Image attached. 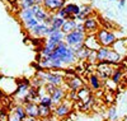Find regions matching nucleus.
<instances>
[{
  "label": "nucleus",
  "mask_w": 127,
  "mask_h": 121,
  "mask_svg": "<svg viewBox=\"0 0 127 121\" xmlns=\"http://www.w3.org/2000/svg\"><path fill=\"white\" fill-rule=\"evenodd\" d=\"M47 58L48 59H60L62 61V64L65 65V68L74 65V62L78 60L76 56H75V51H74V49L70 47L65 41L60 42L59 45L56 46L55 51Z\"/></svg>",
  "instance_id": "1"
},
{
  "label": "nucleus",
  "mask_w": 127,
  "mask_h": 121,
  "mask_svg": "<svg viewBox=\"0 0 127 121\" xmlns=\"http://www.w3.org/2000/svg\"><path fill=\"white\" fill-rule=\"evenodd\" d=\"M0 89L4 96H15L18 91V80L12 76L0 75Z\"/></svg>",
  "instance_id": "2"
},
{
  "label": "nucleus",
  "mask_w": 127,
  "mask_h": 121,
  "mask_svg": "<svg viewBox=\"0 0 127 121\" xmlns=\"http://www.w3.org/2000/svg\"><path fill=\"white\" fill-rule=\"evenodd\" d=\"M95 36H97L100 46H103V47H112L113 43L117 41V36H116L114 32H111L109 29L103 28V27H100L98 29Z\"/></svg>",
  "instance_id": "3"
},
{
  "label": "nucleus",
  "mask_w": 127,
  "mask_h": 121,
  "mask_svg": "<svg viewBox=\"0 0 127 121\" xmlns=\"http://www.w3.org/2000/svg\"><path fill=\"white\" fill-rule=\"evenodd\" d=\"M85 37H87L85 32H79V31L75 29V31L70 32V33L65 35V40H64V41H65L70 47H72L74 51H75L80 46L84 45V40H85Z\"/></svg>",
  "instance_id": "4"
},
{
  "label": "nucleus",
  "mask_w": 127,
  "mask_h": 121,
  "mask_svg": "<svg viewBox=\"0 0 127 121\" xmlns=\"http://www.w3.org/2000/svg\"><path fill=\"white\" fill-rule=\"evenodd\" d=\"M72 101L67 100V98H65L61 103H59L57 106H55L54 108V115L60 119V120H64V119H66L70 112H71V107H72Z\"/></svg>",
  "instance_id": "5"
},
{
  "label": "nucleus",
  "mask_w": 127,
  "mask_h": 121,
  "mask_svg": "<svg viewBox=\"0 0 127 121\" xmlns=\"http://www.w3.org/2000/svg\"><path fill=\"white\" fill-rule=\"evenodd\" d=\"M117 65V64H114ZM113 64H109V62H98L97 64V75L100 78V80H107L108 78H111L112 75V71H113Z\"/></svg>",
  "instance_id": "6"
},
{
  "label": "nucleus",
  "mask_w": 127,
  "mask_h": 121,
  "mask_svg": "<svg viewBox=\"0 0 127 121\" xmlns=\"http://www.w3.org/2000/svg\"><path fill=\"white\" fill-rule=\"evenodd\" d=\"M29 88H31V82L28 79H22V80H18V91L15 93V97L20 102H23V100L28 96L29 92Z\"/></svg>",
  "instance_id": "7"
},
{
  "label": "nucleus",
  "mask_w": 127,
  "mask_h": 121,
  "mask_svg": "<svg viewBox=\"0 0 127 121\" xmlns=\"http://www.w3.org/2000/svg\"><path fill=\"white\" fill-rule=\"evenodd\" d=\"M84 27H85L87 35H95L98 32V29L100 28V23L97 18L92 15L84 20Z\"/></svg>",
  "instance_id": "8"
},
{
  "label": "nucleus",
  "mask_w": 127,
  "mask_h": 121,
  "mask_svg": "<svg viewBox=\"0 0 127 121\" xmlns=\"http://www.w3.org/2000/svg\"><path fill=\"white\" fill-rule=\"evenodd\" d=\"M66 4V0H43L42 6L46 10H48L50 13L55 14L60 8H64Z\"/></svg>",
  "instance_id": "9"
},
{
  "label": "nucleus",
  "mask_w": 127,
  "mask_h": 121,
  "mask_svg": "<svg viewBox=\"0 0 127 121\" xmlns=\"http://www.w3.org/2000/svg\"><path fill=\"white\" fill-rule=\"evenodd\" d=\"M47 32H48V26L45 23H38L29 31V35L32 37H37V38H45L47 37Z\"/></svg>",
  "instance_id": "10"
},
{
  "label": "nucleus",
  "mask_w": 127,
  "mask_h": 121,
  "mask_svg": "<svg viewBox=\"0 0 127 121\" xmlns=\"http://www.w3.org/2000/svg\"><path fill=\"white\" fill-rule=\"evenodd\" d=\"M66 93H67V91H66L62 85L56 87V89L54 91V93L51 94V98H52V102H54V106H57L59 103H61L64 100H65V98H66Z\"/></svg>",
  "instance_id": "11"
},
{
  "label": "nucleus",
  "mask_w": 127,
  "mask_h": 121,
  "mask_svg": "<svg viewBox=\"0 0 127 121\" xmlns=\"http://www.w3.org/2000/svg\"><path fill=\"white\" fill-rule=\"evenodd\" d=\"M76 92H78V100L81 101V102H88L90 98L93 97L92 88L89 85H87V84H84L83 87H80Z\"/></svg>",
  "instance_id": "12"
},
{
  "label": "nucleus",
  "mask_w": 127,
  "mask_h": 121,
  "mask_svg": "<svg viewBox=\"0 0 127 121\" xmlns=\"http://www.w3.org/2000/svg\"><path fill=\"white\" fill-rule=\"evenodd\" d=\"M84 46L88 47L89 50H94V51H98L102 47L95 35H87L85 40H84Z\"/></svg>",
  "instance_id": "13"
},
{
  "label": "nucleus",
  "mask_w": 127,
  "mask_h": 121,
  "mask_svg": "<svg viewBox=\"0 0 127 121\" xmlns=\"http://www.w3.org/2000/svg\"><path fill=\"white\" fill-rule=\"evenodd\" d=\"M94 13V10H93V6L90 4H84L80 6V13L76 15V20L78 22H84L87 18L92 17Z\"/></svg>",
  "instance_id": "14"
},
{
  "label": "nucleus",
  "mask_w": 127,
  "mask_h": 121,
  "mask_svg": "<svg viewBox=\"0 0 127 121\" xmlns=\"http://www.w3.org/2000/svg\"><path fill=\"white\" fill-rule=\"evenodd\" d=\"M83 85H84V82L78 75H72V76H70L69 79H66V87L69 88V89L78 91L79 88L83 87Z\"/></svg>",
  "instance_id": "15"
},
{
  "label": "nucleus",
  "mask_w": 127,
  "mask_h": 121,
  "mask_svg": "<svg viewBox=\"0 0 127 121\" xmlns=\"http://www.w3.org/2000/svg\"><path fill=\"white\" fill-rule=\"evenodd\" d=\"M23 106H24V110L27 112V116L39 119V111H38V103L37 102H28Z\"/></svg>",
  "instance_id": "16"
},
{
  "label": "nucleus",
  "mask_w": 127,
  "mask_h": 121,
  "mask_svg": "<svg viewBox=\"0 0 127 121\" xmlns=\"http://www.w3.org/2000/svg\"><path fill=\"white\" fill-rule=\"evenodd\" d=\"M57 45H59V43H56V42H54V41H51V40L47 38L45 41V43H43V46H42V49H41V55H42V56H50V55L55 51Z\"/></svg>",
  "instance_id": "17"
},
{
  "label": "nucleus",
  "mask_w": 127,
  "mask_h": 121,
  "mask_svg": "<svg viewBox=\"0 0 127 121\" xmlns=\"http://www.w3.org/2000/svg\"><path fill=\"white\" fill-rule=\"evenodd\" d=\"M88 83H89V87L92 88V91H99L102 88V84H103V82L100 80L99 76L97 74H93V73L89 75Z\"/></svg>",
  "instance_id": "18"
},
{
  "label": "nucleus",
  "mask_w": 127,
  "mask_h": 121,
  "mask_svg": "<svg viewBox=\"0 0 127 121\" xmlns=\"http://www.w3.org/2000/svg\"><path fill=\"white\" fill-rule=\"evenodd\" d=\"M90 51H92V50H89L88 47H85V46L83 45V46H80L78 50H75V56H76V59L80 60V61H87L88 58H89Z\"/></svg>",
  "instance_id": "19"
},
{
  "label": "nucleus",
  "mask_w": 127,
  "mask_h": 121,
  "mask_svg": "<svg viewBox=\"0 0 127 121\" xmlns=\"http://www.w3.org/2000/svg\"><path fill=\"white\" fill-rule=\"evenodd\" d=\"M51 14H52V13H50L48 10H46L43 6H39V8L37 9L36 14H34V18L38 20V23H45L46 19H47Z\"/></svg>",
  "instance_id": "20"
},
{
  "label": "nucleus",
  "mask_w": 127,
  "mask_h": 121,
  "mask_svg": "<svg viewBox=\"0 0 127 121\" xmlns=\"http://www.w3.org/2000/svg\"><path fill=\"white\" fill-rule=\"evenodd\" d=\"M76 23H78V20L67 19V20H65V22H64V26L61 27V31H62L64 33H65V35H67V33H70V32L75 31Z\"/></svg>",
  "instance_id": "21"
},
{
  "label": "nucleus",
  "mask_w": 127,
  "mask_h": 121,
  "mask_svg": "<svg viewBox=\"0 0 127 121\" xmlns=\"http://www.w3.org/2000/svg\"><path fill=\"white\" fill-rule=\"evenodd\" d=\"M34 14L36 13H34V10L32 9V8H29V9H20L18 17H19V19L22 20V22H26V20H28L31 18H33Z\"/></svg>",
  "instance_id": "22"
},
{
  "label": "nucleus",
  "mask_w": 127,
  "mask_h": 121,
  "mask_svg": "<svg viewBox=\"0 0 127 121\" xmlns=\"http://www.w3.org/2000/svg\"><path fill=\"white\" fill-rule=\"evenodd\" d=\"M120 60H121V55L111 47V50L108 52V58H107V60H105V62H109V64L114 65V64H120Z\"/></svg>",
  "instance_id": "23"
},
{
  "label": "nucleus",
  "mask_w": 127,
  "mask_h": 121,
  "mask_svg": "<svg viewBox=\"0 0 127 121\" xmlns=\"http://www.w3.org/2000/svg\"><path fill=\"white\" fill-rule=\"evenodd\" d=\"M65 10L70 14V15H78L80 13V5L74 4V3H66L65 4Z\"/></svg>",
  "instance_id": "24"
},
{
  "label": "nucleus",
  "mask_w": 127,
  "mask_h": 121,
  "mask_svg": "<svg viewBox=\"0 0 127 121\" xmlns=\"http://www.w3.org/2000/svg\"><path fill=\"white\" fill-rule=\"evenodd\" d=\"M12 112H13L18 119L22 120V121L27 117V112H26V110H24V106H23V105H17V106L12 110Z\"/></svg>",
  "instance_id": "25"
},
{
  "label": "nucleus",
  "mask_w": 127,
  "mask_h": 121,
  "mask_svg": "<svg viewBox=\"0 0 127 121\" xmlns=\"http://www.w3.org/2000/svg\"><path fill=\"white\" fill-rule=\"evenodd\" d=\"M111 47H100L98 51H97V59H98V62H104L108 58V52H109Z\"/></svg>",
  "instance_id": "26"
},
{
  "label": "nucleus",
  "mask_w": 127,
  "mask_h": 121,
  "mask_svg": "<svg viewBox=\"0 0 127 121\" xmlns=\"http://www.w3.org/2000/svg\"><path fill=\"white\" fill-rule=\"evenodd\" d=\"M64 22H65V19H62V18L57 17L56 14H52V18H51V23H50V27L55 28V29H61V27L64 26Z\"/></svg>",
  "instance_id": "27"
},
{
  "label": "nucleus",
  "mask_w": 127,
  "mask_h": 121,
  "mask_svg": "<svg viewBox=\"0 0 127 121\" xmlns=\"http://www.w3.org/2000/svg\"><path fill=\"white\" fill-rule=\"evenodd\" d=\"M38 111H39V119H45V117H48L54 114V110L52 107H48V106H42V105H38Z\"/></svg>",
  "instance_id": "28"
},
{
  "label": "nucleus",
  "mask_w": 127,
  "mask_h": 121,
  "mask_svg": "<svg viewBox=\"0 0 127 121\" xmlns=\"http://www.w3.org/2000/svg\"><path fill=\"white\" fill-rule=\"evenodd\" d=\"M65 65L60 59H50V70H62Z\"/></svg>",
  "instance_id": "29"
},
{
  "label": "nucleus",
  "mask_w": 127,
  "mask_h": 121,
  "mask_svg": "<svg viewBox=\"0 0 127 121\" xmlns=\"http://www.w3.org/2000/svg\"><path fill=\"white\" fill-rule=\"evenodd\" d=\"M38 105H42V106H48V107H54V102H52L51 94L46 93L45 96L39 97V100H38Z\"/></svg>",
  "instance_id": "30"
},
{
  "label": "nucleus",
  "mask_w": 127,
  "mask_h": 121,
  "mask_svg": "<svg viewBox=\"0 0 127 121\" xmlns=\"http://www.w3.org/2000/svg\"><path fill=\"white\" fill-rule=\"evenodd\" d=\"M122 78H123V71H122L121 69H113L112 75H111V79H112L114 83L120 84V83L122 82Z\"/></svg>",
  "instance_id": "31"
},
{
  "label": "nucleus",
  "mask_w": 127,
  "mask_h": 121,
  "mask_svg": "<svg viewBox=\"0 0 127 121\" xmlns=\"http://www.w3.org/2000/svg\"><path fill=\"white\" fill-rule=\"evenodd\" d=\"M38 24V20L33 17V18H31V19H28V20H26V22H23V27H24V29L26 31H31L32 28H33L34 26H37Z\"/></svg>",
  "instance_id": "32"
},
{
  "label": "nucleus",
  "mask_w": 127,
  "mask_h": 121,
  "mask_svg": "<svg viewBox=\"0 0 127 121\" xmlns=\"http://www.w3.org/2000/svg\"><path fill=\"white\" fill-rule=\"evenodd\" d=\"M45 84H46V82H45L43 79L38 78V76H36L34 79L31 80V85L33 87V88H36V89H38V88H41V87H43Z\"/></svg>",
  "instance_id": "33"
},
{
  "label": "nucleus",
  "mask_w": 127,
  "mask_h": 121,
  "mask_svg": "<svg viewBox=\"0 0 127 121\" xmlns=\"http://www.w3.org/2000/svg\"><path fill=\"white\" fill-rule=\"evenodd\" d=\"M107 117L109 121H113V120H117V110L116 107H109L108 108V112H107Z\"/></svg>",
  "instance_id": "34"
},
{
  "label": "nucleus",
  "mask_w": 127,
  "mask_h": 121,
  "mask_svg": "<svg viewBox=\"0 0 127 121\" xmlns=\"http://www.w3.org/2000/svg\"><path fill=\"white\" fill-rule=\"evenodd\" d=\"M90 65H95V64H98V59H97V51H94V50H92L90 51V54H89V58H88V60H87Z\"/></svg>",
  "instance_id": "35"
},
{
  "label": "nucleus",
  "mask_w": 127,
  "mask_h": 121,
  "mask_svg": "<svg viewBox=\"0 0 127 121\" xmlns=\"http://www.w3.org/2000/svg\"><path fill=\"white\" fill-rule=\"evenodd\" d=\"M66 98L70 101H79L78 100V92L76 91H74V89H69V92L66 93Z\"/></svg>",
  "instance_id": "36"
},
{
  "label": "nucleus",
  "mask_w": 127,
  "mask_h": 121,
  "mask_svg": "<svg viewBox=\"0 0 127 121\" xmlns=\"http://www.w3.org/2000/svg\"><path fill=\"white\" fill-rule=\"evenodd\" d=\"M104 82H105V85H107V87H111V91H112V92H114L116 88H117V85H118L117 83H114V82H113L112 79H109V78H108L107 80H104Z\"/></svg>",
  "instance_id": "37"
},
{
  "label": "nucleus",
  "mask_w": 127,
  "mask_h": 121,
  "mask_svg": "<svg viewBox=\"0 0 127 121\" xmlns=\"http://www.w3.org/2000/svg\"><path fill=\"white\" fill-rule=\"evenodd\" d=\"M45 88H46V92H47L48 94H52V93H54V91L56 89V85L51 84V83H46V84H45Z\"/></svg>",
  "instance_id": "38"
},
{
  "label": "nucleus",
  "mask_w": 127,
  "mask_h": 121,
  "mask_svg": "<svg viewBox=\"0 0 127 121\" xmlns=\"http://www.w3.org/2000/svg\"><path fill=\"white\" fill-rule=\"evenodd\" d=\"M75 29L76 31H79V32H85V27H84V22H78L76 23V27H75ZM87 33V32H85Z\"/></svg>",
  "instance_id": "39"
},
{
  "label": "nucleus",
  "mask_w": 127,
  "mask_h": 121,
  "mask_svg": "<svg viewBox=\"0 0 127 121\" xmlns=\"http://www.w3.org/2000/svg\"><path fill=\"white\" fill-rule=\"evenodd\" d=\"M0 121H9V114L5 112V110H4V112L0 114Z\"/></svg>",
  "instance_id": "40"
},
{
  "label": "nucleus",
  "mask_w": 127,
  "mask_h": 121,
  "mask_svg": "<svg viewBox=\"0 0 127 121\" xmlns=\"http://www.w3.org/2000/svg\"><path fill=\"white\" fill-rule=\"evenodd\" d=\"M9 121H22V120H20V119H18L13 112L12 114H9Z\"/></svg>",
  "instance_id": "41"
},
{
  "label": "nucleus",
  "mask_w": 127,
  "mask_h": 121,
  "mask_svg": "<svg viewBox=\"0 0 127 121\" xmlns=\"http://www.w3.org/2000/svg\"><path fill=\"white\" fill-rule=\"evenodd\" d=\"M39 119H34V117H29V116H27L23 121H38Z\"/></svg>",
  "instance_id": "42"
},
{
  "label": "nucleus",
  "mask_w": 127,
  "mask_h": 121,
  "mask_svg": "<svg viewBox=\"0 0 127 121\" xmlns=\"http://www.w3.org/2000/svg\"><path fill=\"white\" fill-rule=\"evenodd\" d=\"M125 4H126V0H120L118 6H120V8H123V6H125Z\"/></svg>",
  "instance_id": "43"
},
{
  "label": "nucleus",
  "mask_w": 127,
  "mask_h": 121,
  "mask_svg": "<svg viewBox=\"0 0 127 121\" xmlns=\"http://www.w3.org/2000/svg\"><path fill=\"white\" fill-rule=\"evenodd\" d=\"M3 97H4V93L1 92V89H0V98H3Z\"/></svg>",
  "instance_id": "44"
},
{
  "label": "nucleus",
  "mask_w": 127,
  "mask_h": 121,
  "mask_svg": "<svg viewBox=\"0 0 127 121\" xmlns=\"http://www.w3.org/2000/svg\"><path fill=\"white\" fill-rule=\"evenodd\" d=\"M1 112H3V107H1V106H0V114H1Z\"/></svg>",
  "instance_id": "45"
},
{
  "label": "nucleus",
  "mask_w": 127,
  "mask_h": 121,
  "mask_svg": "<svg viewBox=\"0 0 127 121\" xmlns=\"http://www.w3.org/2000/svg\"><path fill=\"white\" fill-rule=\"evenodd\" d=\"M113 121H120V120H113Z\"/></svg>",
  "instance_id": "46"
},
{
  "label": "nucleus",
  "mask_w": 127,
  "mask_h": 121,
  "mask_svg": "<svg viewBox=\"0 0 127 121\" xmlns=\"http://www.w3.org/2000/svg\"><path fill=\"white\" fill-rule=\"evenodd\" d=\"M109 1H114V0H109Z\"/></svg>",
  "instance_id": "47"
}]
</instances>
